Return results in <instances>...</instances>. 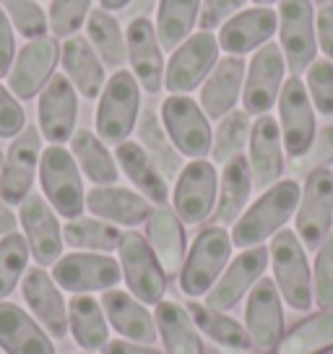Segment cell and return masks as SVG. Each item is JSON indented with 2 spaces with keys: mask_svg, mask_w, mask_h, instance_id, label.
<instances>
[{
  "mask_svg": "<svg viewBox=\"0 0 333 354\" xmlns=\"http://www.w3.org/2000/svg\"><path fill=\"white\" fill-rule=\"evenodd\" d=\"M302 185L297 180H278L276 185L260 193V198L245 209V214L232 224L234 248H256L284 230L300 206Z\"/></svg>",
  "mask_w": 333,
  "mask_h": 354,
  "instance_id": "1",
  "label": "cell"
},
{
  "mask_svg": "<svg viewBox=\"0 0 333 354\" xmlns=\"http://www.w3.org/2000/svg\"><path fill=\"white\" fill-rule=\"evenodd\" d=\"M232 234L222 224L203 227L190 245L185 263L180 268V289L190 299L206 297L209 289L219 281L232 255Z\"/></svg>",
  "mask_w": 333,
  "mask_h": 354,
  "instance_id": "2",
  "label": "cell"
},
{
  "mask_svg": "<svg viewBox=\"0 0 333 354\" xmlns=\"http://www.w3.org/2000/svg\"><path fill=\"white\" fill-rule=\"evenodd\" d=\"M141 91L138 81L131 71H115L99 94V104H97V136L107 146H120L122 141L131 138V133L138 125L141 118Z\"/></svg>",
  "mask_w": 333,
  "mask_h": 354,
  "instance_id": "3",
  "label": "cell"
},
{
  "mask_svg": "<svg viewBox=\"0 0 333 354\" xmlns=\"http://www.w3.org/2000/svg\"><path fill=\"white\" fill-rule=\"evenodd\" d=\"M271 271L281 299L289 308L307 313L312 308V271L307 263V250L300 243L297 232L281 230L271 237Z\"/></svg>",
  "mask_w": 333,
  "mask_h": 354,
  "instance_id": "4",
  "label": "cell"
},
{
  "mask_svg": "<svg viewBox=\"0 0 333 354\" xmlns=\"http://www.w3.org/2000/svg\"><path fill=\"white\" fill-rule=\"evenodd\" d=\"M278 47L292 76H302L318 57V11L312 0H278Z\"/></svg>",
  "mask_w": 333,
  "mask_h": 354,
  "instance_id": "5",
  "label": "cell"
},
{
  "mask_svg": "<svg viewBox=\"0 0 333 354\" xmlns=\"http://www.w3.org/2000/svg\"><path fill=\"white\" fill-rule=\"evenodd\" d=\"M39 183L47 203L57 211L63 219H76L86 209V193H84V177L78 169L70 149L50 144L42 149L39 159Z\"/></svg>",
  "mask_w": 333,
  "mask_h": 354,
  "instance_id": "6",
  "label": "cell"
},
{
  "mask_svg": "<svg viewBox=\"0 0 333 354\" xmlns=\"http://www.w3.org/2000/svg\"><path fill=\"white\" fill-rule=\"evenodd\" d=\"M162 125L172 144L188 159H206L211 154L213 128L209 115L190 94H169L162 102Z\"/></svg>",
  "mask_w": 333,
  "mask_h": 354,
  "instance_id": "7",
  "label": "cell"
},
{
  "mask_svg": "<svg viewBox=\"0 0 333 354\" xmlns=\"http://www.w3.org/2000/svg\"><path fill=\"white\" fill-rule=\"evenodd\" d=\"M333 230V169L315 167L305 177L300 206L294 214V232L305 250H318Z\"/></svg>",
  "mask_w": 333,
  "mask_h": 354,
  "instance_id": "8",
  "label": "cell"
},
{
  "mask_svg": "<svg viewBox=\"0 0 333 354\" xmlns=\"http://www.w3.org/2000/svg\"><path fill=\"white\" fill-rule=\"evenodd\" d=\"M117 255H120L122 279L128 284V292L135 299H141L144 305H159L166 295V274L151 245L141 232H122L120 245H117Z\"/></svg>",
  "mask_w": 333,
  "mask_h": 354,
  "instance_id": "9",
  "label": "cell"
},
{
  "mask_svg": "<svg viewBox=\"0 0 333 354\" xmlns=\"http://www.w3.org/2000/svg\"><path fill=\"white\" fill-rule=\"evenodd\" d=\"M219 39L213 32H193L172 50L164 71V88L169 94H190L200 88L213 66L219 63Z\"/></svg>",
  "mask_w": 333,
  "mask_h": 354,
  "instance_id": "10",
  "label": "cell"
},
{
  "mask_svg": "<svg viewBox=\"0 0 333 354\" xmlns=\"http://www.w3.org/2000/svg\"><path fill=\"white\" fill-rule=\"evenodd\" d=\"M219 198V172L209 159H190L180 169L172 188V209L182 224H200L216 211Z\"/></svg>",
  "mask_w": 333,
  "mask_h": 354,
  "instance_id": "11",
  "label": "cell"
},
{
  "mask_svg": "<svg viewBox=\"0 0 333 354\" xmlns=\"http://www.w3.org/2000/svg\"><path fill=\"white\" fill-rule=\"evenodd\" d=\"M276 107L284 151L292 159H305L315 144L318 125H315V107H312V100L302 76H289L284 81Z\"/></svg>",
  "mask_w": 333,
  "mask_h": 354,
  "instance_id": "12",
  "label": "cell"
},
{
  "mask_svg": "<svg viewBox=\"0 0 333 354\" xmlns=\"http://www.w3.org/2000/svg\"><path fill=\"white\" fill-rule=\"evenodd\" d=\"M287 81V60L281 47L274 42H266L260 50L253 53L247 71H245L242 86V110L250 118L268 115L271 107L278 102L281 86Z\"/></svg>",
  "mask_w": 333,
  "mask_h": 354,
  "instance_id": "13",
  "label": "cell"
},
{
  "mask_svg": "<svg viewBox=\"0 0 333 354\" xmlns=\"http://www.w3.org/2000/svg\"><path fill=\"white\" fill-rule=\"evenodd\" d=\"M53 279L60 289L73 295H91L115 289L122 279L120 261L107 253H68L53 266Z\"/></svg>",
  "mask_w": 333,
  "mask_h": 354,
  "instance_id": "14",
  "label": "cell"
},
{
  "mask_svg": "<svg viewBox=\"0 0 333 354\" xmlns=\"http://www.w3.org/2000/svg\"><path fill=\"white\" fill-rule=\"evenodd\" d=\"M42 159V133L34 125H26L11 141L0 169V198L8 206H21L23 198L32 193L34 177L39 172Z\"/></svg>",
  "mask_w": 333,
  "mask_h": 354,
  "instance_id": "15",
  "label": "cell"
},
{
  "mask_svg": "<svg viewBox=\"0 0 333 354\" xmlns=\"http://www.w3.org/2000/svg\"><path fill=\"white\" fill-rule=\"evenodd\" d=\"M60 63V42L55 37H39L29 39L16 53L13 68L8 73V88L16 100H32L55 76Z\"/></svg>",
  "mask_w": 333,
  "mask_h": 354,
  "instance_id": "16",
  "label": "cell"
},
{
  "mask_svg": "<svg viewBox=\"0 0 333 354\" xmlns=\"http://www.w3.org/2000/svg\"><path fill=\"white\" fill-rule=\"evenodd\" d=\"M245 328L260 354H271L278 349L284 339V299L271 279H260L250 289V297L245 305Z\"/></svg>",
  "mask_w": 333,
  "mask_h": 354,
  "instance_id": "17",
  "label": "cell"
},
{
  "mask_svg": "<svg viewBox=\"0 0 333 354\" xmlns=\"http://www.w3.org/2000/svg\"><path fill=\"white\" fill-rule=\"evenodd\" d=\"M125 44H128V66L135 76L138 86L146 94H159L164 88V50L156 37V26L151 19L138 16L125 29Z\"/></svg>",
  "mask_w": 333,
  "mask_h": 354,
  "instance_id": "18",
  "label": "cell"
},
{
  "mask_svg": "<svg viewBox=\"0 0 333 354\" xmlns=\"http://www.w3.org/2000/svg\"><path fill=\"white\" fill-rule=\"evenodd\" d=\"M268 261H271V255H268V248H263V245L245 248L242 253L234 255L232 261L227 263L219 281H216V284L209 289V295L203 297L206 299L203 305H209V308H213V310H224V313L232 310L234 305L263 279V274H266V268H268Z\"/></svg>",
  "mask_w": 333,
  "mask_h": 354,
  "instance_id": "19",
  "label": "cell"
},
{
  "mask_svg": "<svg viewBox=\"0 0 333 354\" xmlns=\"http://www.w3.org/2000/svg\"><path fill=\"white\" fill-rule=\"evenodd\" d=\"M19 221L34 261L39 266H55L63 255V227L57 221V211L47 203L45 196L32 190L19 206Z\"/></svg>",
  "mask_w": 333,
  "mask_h": 354,
  "instance_id": "20",
  "label": "cell"
},
{
  "mask_svg": "<svg viewBox=\"0 0 333 354\" xmlns=\"http://www.w3.org/2000/svg\"><path fill=\"white\" fill-rule=\"evenodd\" d=\"M37 118H39V133L50 144L63 146L73 138L78 120V91L63 73L50 78L37 102Z\"/></svg>",
  "mask_w": 333,
  "mask_h": 354,
  "instance_id": "21",
  "label": "cell"
},
{
  "mask_svg": "<svg viewBox=\"0 0 333 354\" xmlns=\"http://www.w3.org/2000/svg\"><path fill=\"white\" fill-rule=\"evenodd\" d=\"M278 32V13L271 6H250L234 13L229 21L224 24L216 39L227 55H250L260 50L271 37Z\"/></svg>",
  "mask_w": 333,
  "mask_h": 354,
  "instance_id": "22",
  "label": "cell"
},
{
  "mask_svg": "<svg viewBox=\"0 0 333 354\" xmlns=\"http://www.w3.org/2000/svg\"><path fill=\"white\" fill-rule=\"evenodd\" d=\"M247 165L258 190H268L284 175V138L278 120L271 115H260L253 120L250 141H247Z\"/></svg>",
  "mask_w": 333,
  "mask_h": 354,
  "instance_id": "23",
  "label": "cell"
},
{
  "mask_svg": "<svg viewBox=\"0 0 333 354\" xmlns=\"http://www.w3.org/2000/svg\"><path fill=\"white\" fill-rule=\"evenodd\" d=\"M23 302L32 308L34 318L45 326V331L53 339H66L68 328V305L63 292L55 284V279L45 271V266H34L21 279Z\"/></svg>",
  "mask_w": 333,
  "mask_h": 354,
  "instance_id": "24",
  "label": "cell"
},
{
  "mask_svg": "<svg viewBox=\"0 0 333 354\" xmlns=\"http://www.w3.org/2000/svg\"><path fill=\"white\" fill-rule=\"evenodd\" d=\"M245 71L247 63L240 55H224L213 66L209 78L200 84L198 104L209 115V120H222L224 115L237 110V102H242Z\"/></svg>",
  "mask_w": 333,
  "mask_h": 354,
  "instance_id": "25",
  "label": "cell"
},
{
  "mask_svg": "<svg viewBox=\"0 0 333 354\" xmlns=\"http://www.w3.org/2000/svg\"><path fill=\"white\" fill-rule=\"evenodd\" d=\"M60 66H63V76L73 84L78 97L84 100H99L102 88L107 84V68L99 60L97 50L84 34L68 37L60 44Z\"/></svg>",
  "mask_w": 333,
  "mask_h": 354,
  "instance_id": "26",
  "label": "cell"
},
{
  "mask_svg": "<svg viewBox=\"0 0 333 354\" xmlns=\"http://www.w3.org/2000/svg\"><path fill=\"white\" fill-rule=\"evenodd\" d=\"M86 211L115 227H138L151 216L154 203L144 198L138 190H128L120 185H97L86 193Z\"/></svg>",
  "mask_w": 333,
  "mask_h": 354,
  "instance_id": "27",
  "label": "cell"
},
{
  "mask_svg": "<svg viewBox=\"0 0 333 354\" xmlns=\"http://www.w3.org/2000/svg\"><path fill=\"white\" fill-rule=\"evenodd\" d=\"M146 240L159 258L166 279L180 277V268L188 255V245H185V224L172 206H166V203L154 206L151 216L146 219Z\"/></svg>",
  "mask_w": 333,
  "mask_h": 354,
  "instance_id": "28",
  "label": "cell"
},
{
  "mask_svg": "<svg viewBox=\"0 0 333 354\" xmlns=\"http://www.w3.org/2000/svg\"><path fill=\"white\" fill-rule=\"evenodd\" d=\"M102 308H104V315H107L110 326L120 333L125 342L149 344V346L156 342L159 331H156L154 315L131 292H125V289H107L102 295Z\"/></svg>",
  "mask_w": 333,
  "mask_h": 354,
  "instance_id": "29",
  "label": "cell"
},
{
  "mask_svg": "<svg viewBox=\"0 0 333 354\" xmlns=\"http://www.w3.org/2000/svg\"><path fill=\"white\" fill-rule=\"evenodd\" d=\"M0 349L6 354H55L53 339L23 308L0 299Z\"/></svg>",
  "mask_w": 333,
  "mask_h": 354,
  "instance_id": "30",
  "label": "cell"
},
{
  "mask_svg": "<svg viewBox=\"0 0 333 354\" xmlns=\"http://www.w3.org/2000/svg\"><path fill=\"white\" fill-rule=\"evenodd\" d=\"M115 159L120 172L133 183V188L144 198H149L154 206H164L169 201V185H166L169 180L162 175V169L154 165V159L146 154L138 141L128 138L120 146H115Z\"/></svg>",
  "mask_w": 333,
  "mask_h": 354,
  "instance_id": "31",
  "label": "cell"
},
{
  "mask_svg": "<svg viewBox=\"0 0 333 354\" xmlns=\"http://www.w3.org/2000/svg\"><path fill=\"white\" fill-rule=\"evenodd\" d=\"M256 190L253 185V175H250V165L247 156H234L232 162H227L219 175V198H216V211L213 219L216 224H234L247 209L250 193Z\"/></svg>",
  "mask_w": 333,
  "mask_h": 354,
  "instance_id": "32",
  "label": "cell"
},
{
  "mask_svg": "<svg viewBox=\"0 0 333 354\" xmlns=\"http://www.w3.org/2000/svg\"><path fill=\"white\" fill-rule=\"evenodd\" d=\"M154 321L166 354H203L198 328L190 318L188 308H182L175 299H162L156 305Z\"/></svg>",
  "mask_w": 333,
  "mask_h": 354,
  "instance_id": "33",
  "label": "cell"
},
{
  "mask_svg": "<svg viewBox=\"0 0 333 354\" xmlns=\"http://www.w3.org/2000/svg\"><path fill=\"white\" fill-rule=\"evenodd\" d=\"M70 154L76 159L81 175L89 177L94 185H115L117 183V177H120L117 159L110 154L107 144L94 131L81 128V131L73 133Z\"/></svg>",
  "mask_w": 333,
  "mask_h": 354,
  "instance_id": "34",
  "label": "cell"
},
{
  "mask_svg": "<svg viewBox=\"0 0 333 354\" xmlns=\"http://www.w3.org/2000/svg\"><path fill=\"white\" fill-rule=\"evenodd\" d=\"M68 328L81 349H102L110 342V321L91 295H76L68 302Z\"/></svg>",
  "mask_w": 333,
  "mask_h": 354,
  "instance_id": "35",
  "label": "cell"
},
{
  "mask_svg": "<svg viewBox=\"0 0 333 354\" xmlns=\"http://www.w3.org/2000/svg\"><path fill=\"white\" fill-rule=\"evenodd\" d=\"M135 133H138V144L144 146V151L151 159L154 165L162 169V175L166 180H175L182 169V154H180L172 138L166 136L164 125H162V118L156 115L151 107H144L141 110V118H138V125H135Z\"/></svg>",
  "mask_w": 333,
  "mask_h": 354,
  "instance_id": "36",
  "label": "cell"
},
{
  "mask_svg": "<svg viewBox=\"0 0 333 354\" xmlns=\"http://www.w3.org/2000/svg\"><path fill=\"white\" fill-rule=\"evenodd\" d=\"M188 313L196 328L206 333L211 342H216L227 352H250V333L234 321L232 315H227L224 310H213L203 302H188Z\"/></svg>",
  "mask_w": 333,
  "mask_h": 354,
  "instance_id": "37",
  "label": "cell"
},
{
  "mask_svg": "<svg viewBox=\"0 0 333 354\" xmlns=\"http://www.w3.org/2000/svg\"><path fill=\"white\" fill-rule=\"evenodd\" d=\"M86 39L97 50L104 68L120 71L128 63V44H125V32L120 21L104 8H94L86 21Z\"/></svg>",
  "mask_w": 333,
  "mask_h": 354,
  "instance_id": "38",
  "label": "cell"
},
{
  "mask_svg": "<svg viewBox=\"0 0 333 354\" xmlns=\"http://www.w3.org/2000/svg\"><path fill=\"white\" fill-rule=\"evenodd\" d=\"M203 0H159L156 6V37L162 50H175L198 26Z\"/></svg>",
  "mask_w": 333,
  "mask_h": 354,
  "instance_id": "39",
  "label": "cell"
},
{
  "mask_svg": "<svg viewBox=\"0 0 333 354\" xmlns=\"http://www.w3.org/2000/svg\"><path fill=\"white\" fill-rule=\"evenodd\" d=\"M333 349V308L297 323L281 339L276 354H323Z\"/></svg>",
  "mask_w": 333,
  "mask_h": 354,
  "instance_id": "40",
  "label": "cell"
},
{
  "mask_svg": "<svg viewBox=\"0 0 333 354\" xmlns=\"http://www.w3.org/2000/svg\"><path fill=\"white\" fill-rule=\"evenodd\" d=\"M122 232L104 219L97 216H76L68 219L63 227V243L76 248V250H89V253H112L120 245Z\"/></svg>",
  "mask_w": 333,
  "mask_h": 354,
  "instance_id": "41",
  "label": "cell"
},
{
  "mask_svg": "<svg viewBox=\"0 0 333 354\" xmlns=\"http://www.w3.org/2000/svg\"><path fill=\"white\" fill-rule=\"evenodd\" d=\"M250 131H253V120L245 110H232L229 115H224L216 125V131H213V165H227L234 156H242L245 146L250 141Z\"/></svg>",
  "mask_w": 333,
  "mask_h": 354,
  "instance_id": "42",
  "label": "cell"
},
{
  "mask_svg": "<svg viewBox=\"0 0 333 354\" xmlns=\"http://www.w3.org/2000/svg\"><path fill=\"white\" fill-rule=\"evenodd\" d=\"M29 243L19 232L0 237V299H6L13 289L19 287L23 274L29 271Z\"/></svg>",
  "mask_w": 333,
  "mask_h": 354,
  "instance_id": "43",
  "label": "cell"
},
{
  "mask_svg": "<svg viewBox=\"0 0 333 354\" xmlns=\"http://www.w3.org/2000/svg\"><path fill=\"white\" fill-rule=\"evenodd\" d=\"M94 0H53L50 3V13H47V21H50V34L55 39H68V37H76L86 21H89V13Z\"/></svg>",
  "mask_w": 333,
  "mask_h": 354,
  "instance_id": "44",
  "label": "cell"
},
{
  "mask_svg": "<svg viewBox=\"0 0 333 354\" xmlns=\"http://www.w3.org/2000/svg\"><path fill=\"white\" fill-rule=\"evenodd\" d=\"M0 8L6 11L11 26L21 34L26 42L47 37V32H50L47 13L42 11V6L37 0H0Z\"/></svg>",
  "mask_w": 333,
  "mask_h": 354,
  "instance_id": "45",
  "label": "cell"
},
{
  "mask_svg": "<svg viewBox=\"0 0 333 354\" xmlns=\"http://www.w3.org/2000/svg\"><path fill=\"white\" fill-rule=\"evenodd\" d=\"M305 86L312 100L315 112H321L325 118L333 115V60L328 57H315L312 66L305 71Z\"/></svg>",
  "mask_w": 333,
  "mask_h": 354,
  "instance_id": "46",
  "label": "cell"
},
{
  "mask_svg": "<svg viewBox=\"0 0 333 354\" xmlns=\"http://www.w3.org/2000/svg\"><path fill=\"white\" fill-rule=\"evenodd\" d=\"M312 297L315 305L323 310L333 308V230L323 240L315 255V268H312Z\"/></svg>",
  "mask_w": 333,
  "mask_h": 354,
  "instance_id": "47",
  "label": "cell"
},
{
  "mask_svg": "<svg viewBox=\"0 0 333 354\" xmlns=\"http://www.w3.org/2000/svg\"><path fill=\"white\" fill-rule=\"evenodd\" d=\"M247 0H203L200 3L198 29L200 32H216L232 19L234 13L245 8Z\"/></svg>",
  "mask_w": 333,
  "mask_h": 354,
  "instance_id": "48",
  "label": "cell"
},
{
  "mask_svg": "<svg viewBox=\"0 0 333 354\" xmlns=\"http://www.w3.org/2000/svg\"><path fill=\"white\" fill-rule=\"evenodd\" d=\"M26 128L21 102L11 94V88L0 84V138H16Z\"/></svg>",
  "mask_w": 333,
  "mask_h": 354,
  "instance_id": "49",
  "label": "cell"
},
{
  "mask_svg": "<svg viewBox=\"0 0 333 354\" xmlns=\"http://www.w3.org/2000/svg\"><path fill=\"white\" fill-rule=\"evenodd\" d=\"M16 60V29L11 26L6 11L0 8V78H8Z\"/></svg>",
  "mask_w": 333,
  "mask_h": 354,
  "instance_id": "50",
  "label": "cell"
},
{
  "mask_svg": "<svg viewBox=\"0 0 333 354\" xmlns=\"http://www.w3.org/2000/svg\"><path fill=\"white\" fill-rule=\"evenodd\" d=\"M307 156H310L312 169H315V167H325L328 162H333V122L325 125V128L315 136V144H312V149L307 151Z\"/></svg>",
  "mask_w": 333,
  "mask_h": 354,
  "instance_id": "51",
  "label": "cell"
},
{
  "mask_svg": "<svg viewBox=\"0 0 333 354\" xmlns=\"http://www.w3.org/2000/svg\"><path fill=\"white\" fill-rule=\"evenodd\" d=\"M318 47L328 60H333V3L318 8Z\"/></svg>",
  "mask_w": 333,
  "mask_h": 354,
  "instance_id": "52",
  "label": "cell"
},
{
  "mask_svg": "<svg viewBox=\"0 0 333 354\" xmlns=\"http://www.w3.org/2000/svg\"><path fill=\"white\" fill-rule=\"evenodd\" d=\"M104 354H166L159 352L149 344H135V342H125V339H115V342H107L102 346Z\"/></svg>",
  "mask_w": 333,
  "mask_h": 354,
  "instance_id": "53",
  "label": "cell"
},
{
  "mask_svg": "<svg viewBox=\"0 0 333 354\" xmlns=\"http://www.w3.org/2000/svg\"><path fill=\"white\" fill-rule=\"evenodd\" d=\"M16 221L19 219H16V214L11 211V206L0 198V237L16 232Z\"/></svg>",
  "mask_w": 333,
  "mask_h": 354,
  "instance_id": "54",
  "label": "cell"
},
{
  "mask_svg": "<svg viewBox=\"0 0 333 354\" xmlns=\"http://www.w3.org/2000/svg\"><path fill=\"white\" fill-rule=\"evenodd\" d=\"M133 0H99V8H104V11H125L128 6H131Z\"/></svg>",
  "mask_w": 333,
  "mask_h": 354,
  "instance_id": "55",
  "label": "cell"
},
{
  "mask_svg": "<svg viewBox=\"0 0 333 354\" xmlns=\"http://www.w3.org/2000/svg\"><path fill=\"white\" fill-rule=\"evenodd\" d=\"M253 3H256V6H271V8H274V3H278V0H253Z\"/></svg>",
  "mask_w": 333,
  "mask_h": 354,
  "instance_id": "56",
  "label": "cell"
},
{
  "mask_svg": "<svg viewBox=\"0 0 333 354\" xmlns=\"http://www.w3.org/2000/svg\"><path fill=\"white\" fill-rule=\"evenodd\" d=\"M312 3H318V6H328L331 0H312Z\"/></svg>",
  "mask_w": 333,
  "mask_h": 354,
  "instance_id": "57",
  "label": "cell"
},
{
  "mask_svg": "<svg viewBox=\"0 0 333 354\" xmlns=\"http://www.w3.org/2000/svg\"><path fill=\"white\" fill-rule=\"evenodd\" d=\"M3 159H6V154H3V151H0V169H3Z\"/></svg>",
  "mask_w": 333,
  "mask_h": 354,
  "instance_id": "58",
  "label": "cell"
},
{
  "mask_svg": "<svg viewBox=\"0 0 333 354\" xmlns=\"http://www.w3.org/2000/svg\"><path fill=\"white\" fill-rule=\"evenodd\" d=\"M84 354H91V352H84Z\"/></svg>",
  "mask_w": 333,
  "mask_h": 354,
  "instance_id": "59",
  "label": "cell"
},
{
  "mask_svg": "<svg viewBox=\"0 0 333 354\" xmlns=\"http://www.w3.org/2000/svg\"><path fill=\"white\" fill-rule=\"evenodd\" d=\"M245 354H247V352H245Z\"/></svg>",
  "mask_w": 333,
  "mask_h": 354,
  "instance_id": "60",
  "label": "cell"
}]
</instances>
